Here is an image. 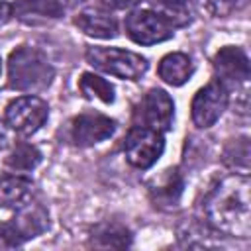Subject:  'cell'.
<instances>
[{
	"label": "cell",
	"instance_id": "5b68a950",
	"mask_svg": "<svg viewBox=\"0 0 251 251\" xmlns=\"http://www.w3.org/2000/svg\"><path fill=\"white\" fill-rule=\"evenodd\" d=\"M47 226H49V220L45 210L41 206H35V204L31 206V202H27L25 206L20 208L18 216H14L6 224H0V245H6V247L22 245L24 241L43 233Z\"/></svg>",
	"mask_w": 251,
	"mask_h": 251
},
{
	"label": "cell",
	"instance_id": "484cf974",
	"mask_svg": "<svg viewBox=\"0 0 251 251\" xmlns=\"http://www.w3.org/2000/svg\"><path fill=\"white\" fill-rule=\"evenodd\" d=\"M6 147V133H4V129H2V126H0V151Z\"/></svg>",
	"mask_w": 251,
	"mask_h": 251
},
{
	"label": "cell",
	"instance_id": "7402d4cb",
	"mask_svg": "<svg viewBox=\"0 0 251 251\" xmlns=\"http://www.w3.org/2000/svg\"><path fill=\"white\" fill-rule=\"evenodd\" d=\"M200 2L214 16H227L229 12H233L245 4V0H200Z\"/></svg>",
	"mask_w": 251,
	"mask_h": 251
},
{
	"label": "cell",
	"instance_id": "44dd1931",
	"mask_svg": "<svg viewBox=\"0 0 251 251\" xmlns=\"http://www.w3.org/2000/svg\"><path fill=\"white\" fill-rule=\"evenodd\" d=\"M224 161H226L229 167H241L243 171H247V167H249V143H247V139L233 141V143L226 149Z\"/></svg>",
	"mask_w": 251,
	"mask_h": 251
},
{
	"label": "cell",
	"instance_id": "277c9868",
	"mask_svg": "<svg viewBox=\"0 0 251 251\" xmlns=\"http://www.w3.org/2000/svg\"><path fill=\"white\" fill-rule=\"evenodd\" d=\"M165 151V137L151 127L133 126L124 139V155L135 169H151Z\"/></svg>",
	"mask_w": 251,
	"mask_h": 251
},
{
	"label": "cell",
	"instance_id": "5bb4252c",
	"mask_svg": "<svg viewBox=\"0 0 251 251\" xmlns=\"http://www.w3.org/2000/svg\"><path fill=\"white\" fill-rule=\"evenodd\" d=\"M33 196V182L22 175H0V208L20 210Z\"/></svg>",
	"mask_w": 251,
	"mask_h": 251
},
{
	"label": "cell",
	"instance_id": "9c48e42d",
	"mask_svg": "<svg viewBox=\"0 0 251 251\" xmlns=\"http://www.w3.org/2000/svg\"><path fill=\"white\" fill-rule=\"evenodd\" d=\"M126 33L137 45H155L173 37V27L153 10H133L126 18Z\"/></svg>",
	"mask_w": 251,
	"mask_h": 251
},
{
	"label": "cell",
	"instance_id": "d6986e66",
	"mask_svg": "<svg viewBox=\"0 0 251 251\" xmlns=\"http://www.w3.org/2000/svg\"><path fill=\"white\" fill-rule=\"evenodd\" d=\"M78 90H80V94L84 98H90V100L96 98V100H100L104 104H112L116 100L114 86L106 78H102V76H98L94 73H82L80 75V78H78Z\"/></svg>",
	"mask_w": 251,
	"mask_h": 251
},
{
	"label": "cell",
	"instance_id": "3957f363",
	"mask_svg": "<svg viewBox=\"0 0 251 251\" xmlns=\"http://www.w3.org/2000/svg\"><path fill=\"white\" fill-rule=\"evenodd\" d=\"M86 61L96 71L124 80H139L149 67L147 59L139 53L118 47H88Z\"/></svg>",
	"mask_w": 251,
	"mask_h": 251
},
{
	"label": "cell",
	"instance_id": "30bf717a",
	"mask_svg": "<svg viewBox=\"0 0 251 251\" xmlns=\"http://www.w3.org/2000/svg\"><path fill=\"white\" fill-rule=\"evenodd\" d=\"M214 73L227 90L249 80V59L241 47L226 45L214 55Z\"/></svg>",
	"mask_w": 251,
	"mask_h": 251
},
{
	"label": "cell",
	"instance_id": "cb8c5ba5",
	"mask_svg": "<svg viewBox=\"0 0 251 251\" xmlns=\"http://www.w3.org/2000/svg\"><path fill=\"white\" fill-rule=\"evenodd\" d=\"M10 18H12V4L0 0V27L6 25L10 22Z\"/></svg>",
	"mask_w": 251,
	"mask_h": 251
},
{
	"label": "cell",
	"instance_id": "7c38bea8",
	"mask_svg": "<svg viewBox=\"0 0 251 251\" xmlns=\"http://www.w3.org/2000/svg\"><path fill=\"white\" fill-rule=\"evenodd\" d=\"M65 10L67 8L61 0H16L12 4V16L27 25H41L53 22L61 18Z\"/></svg>",
	"mask_w": 251,
	"mask_h": 251
},
{
	"label": "cell",
	"instance_id": "6da1fadb",
	"mask_svg": "<svg viewBox=\"0 0 251 251\" xmlns=\"http://www.w3.org/2000/svg\"><path fill=\"white\" fill-rule=\"evenodd\" d=\"M208 224L226 235L247 239L251 235V196L247 175L222 178L204 200Z\"/></svg>",
	"mask_w": 251,
	"mask_h": 251
},
{
	"label": "cell",
	"instance_id": "603a6c76",
	"mask_svg": "<svg viewBox=\"0 0 251 251\" xmlns=\"http://www.w3.org/2000/svg\"><path fill=\"white\" fill-rule=\"evenodd\" d=\"M100 2L114 10H129V8H135L141 0H100Z\"/></svg>",
	"mask_w": 251,
	"mask_h": 251
},
{
	"label": "cell",
	"instance_id": "4316f807",
	"mask_svg": "<svg viewBox=\"0 0 251 251\" xmlns=\"http://www.w3.org/2000/svg\"><path fill=\"white\" fill-rule=\"evenodd\" d=\"M0 73H2V59H0Z\"/></svg>",
	"mask_w": 251,
	"mask_h": 251
},
{
	"label": "cell",
	"instance_id": "ffe728a7",
	"mask_svg": "<svg viewBox=\"0 0 251 251\" xmlns=\"http://www.w3.org/2000/svg\"><path fill=\"white\" fill-rule=\"evenodd\" d=\"M131 243V233L120 224H100L94 227L92 245L96 247H127Z\"/></svg>",
	"mask_w": 251,
	"mask_h": 251
},
{
	"label": "cell",
	"instance_id": "9a60e30c",
	"mask_svg": "<svg viewBox=\"0 0 251 251\" xmlns=\"http://www.w3.org/2000/svg\"><path fill=\"white\" fill-rule=\"evenodd\" d=\"M159 78L171 86H182L194 73V63L186 53H169L159 61Z\"/></svg>",
	"mask_w": 251,
	"mask_h": 251
},
{
	"label": "cell",
	"instance_id": "ba28073f",
	"mask_svg": "<svg viewBox=\"0 0 251 251\" xmlns=\"http://www.w3.org/2000/svg\"><path fill=\"white\" fill-rule=\"evenodd\" d=\"M227 102H229L227 88L220 80H212L206 86H202L194 94L192 104H190V114H192L194 126L200 129L212 127L220 120L224 110L227 108Z\"/></svg>",
	"mask_w": 251,
	"mask_h": 251
},
{
	"label": "cell",
	"instance_id": "8992f818",
	"mask_svg": "<svg viewBox=\"0 0 251 251\" xmlns=\"http://www.w3.org/2000/svg\"><path fill=\"white\" fill-rule=\"evenodd\" d=\"M49 118V106L39 96H20L6 106V126L20 135H33Z\"/></svg>",
	"mask_w": 251,
	"mask_h": 251
},
{
	"label": "cell",
	"instance_id": "2e32d148",
	"mask_svg": "<svg viewBox=\"0 0 251 251\" xmlns=\"http://www.w3.org/2000/svg\"><path fill=\"white\" fill-rule=\"evenodd\" d=\"M182 186H184V182H182V176L176 169L165 171V175L157 178V184L149 188L155 206H159V208H176V204L180 200V194H182Z\"/></svg>",
	"mask_w": 251,
	"mask_h": 251
},
{
	"label": "cell",
	"instance_id": "4fadbf2b",
	"mask_svg": "<svg viewBox=\"0 0 251 251\" xmlns=\"http://www.w3.org/2000/svg\"><path fill=\"white\" fill-rule=\"evenodd\" d=\"M75 25L88 37H96V39H112L118 35V20L116 16L100 6H92L82 10L76 18H75Z\"/></svg>",
	"mask_w": 251,
	"mask_h": 251
},
{
	"label": "cell",
	"instance_id": "e0dca14e",
	"mask_svg": "<svg viewBox=\"0 0 251 251\" xmlns=\"http://www.w3.org/2000/svg\"><path fill=\"white\" fill-rule=\"evenodd\" d=\"M151 6L173 29L184 27L194 20V6L190 0H151Z\"/></svg>",
	"mask_w": 251,
	"mask_h": 251
},
{
	"label": "cell",
	"instance_id": "7a4b0ae2",
	"mask_svg": "<svg viewBox=\"0 0 251 251\" xmlns=\"http://www.w3.org/2000/svg\"><path fill=\"white\" fill-rule=\"evenodd\" d=\"M55 76L49 59L35 47L22 45L8 59V86L20 92H41Z\"/></svg>",
	"mask_w": 251,
	"mask_h": 251
},
{
	"label": "cell",
	"instance_id": "d4e9b609",
	"mask_svg": "<svg viewBox=\"0 0 251 251\" xmlns=\"http://www.w3.org/2000/svg\"><path fill=\"white\" fill-rule=\"evenodd\" d=\"M61 2H63L65 8H75V6H78V4H82L86 0H61Z\"/></svg>",
	"mask_w": 251,
	"mask_h": 251
},
{
	"label": "cell",
	"instance_id": "8fae6325",
	"mask_svg": "<svg viewBox=\"0 0 251 251\" xmlns=\"http://www.w3.org/2000/svg\"><path fill=\"white\" fill-rule=\"evenodd\" d=\"M116 131V122L98 112L78 114L71 122V139L76 147H92Z\"/></svg>",
	"mask_w": 251,
	"mask_h": 251
},
{
	"label": "cell",
	"instance_id": "52a82bcc",
	"mask_svg": "<svg viewBox=\"0 0 251 251\" xmlns=\"http://www.w3.org/2000/svg\"><path fill=\"white\" fill-rule=\"evenodd\" d=\"M135 126L151 127L155 131H169L175 118V102L163 88H151L135 108Z\"/></svg>",
	"mask_w": 251,
	"mask_h": 251
},
{
	"label": "cell",
	"instance_id": "ac0fdd59",
	"mask_svg": "<svg viewBox=\"0 0 251 251\" xmlns=\"http://www.w3.org/2000/svg\"><path fill=\"white\" fill-rule=\"evenodd\" d=\"M6 167L12 169V171H22V173H27V171H33L39 163H41V151L31 145V143H25V141H20L14 145V149L10 151V155L4 159Z\"/></svg>",
	"mask_w": 251,
	"mask_h": 251
}]
</instances>
